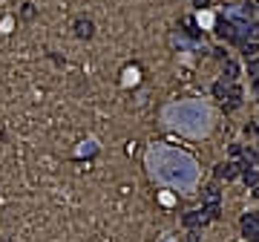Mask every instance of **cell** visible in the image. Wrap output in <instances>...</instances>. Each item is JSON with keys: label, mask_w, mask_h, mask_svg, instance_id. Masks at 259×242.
<instances>
[{"label": "cell", "mask_w": 259, "mask_h": 242, "mask_svg": "<svg viewBox=\"0 0 259 242\" xmlns=\"http://www.w3.org/2000/svg\"><path fill=\"white\" fill-rule=\"evenodd\" d=\"M254 12H259V3H254Z\"/></svg>", "instance_id": "15"}, {"label": "cell", "mask_w": 259, "mask_h": 242, "mask_svg": "<svg viewBox=\"0 0 259 242\" xmlns=\"http://www.w3.org/2000/svg\"><path fill=\"white\" fill-rule=\"evenodd\" d=\"M75 35H78V38H92V35H95V23L90 21V18H86V21L78 18V21H75Z\"/></svg>", "instance_id": "3"}, {"label": "cell", "mask_w": 259, "mask_h": 242, "mask_svg": "<svg viewBox=\"0 0 259 242\" xmlns=\"http://www.w3.org/2000/svg\"><path fill=\"white\" fill-rule=\"evenodd\" d=\"M24 18H26V21H32V18H35V9H32V3H24Z\"/></svg>", "instance_id": "13"}, {"label": "cell", "mask_w": 259, "mask_h": 242, "mask_svg": "<svg viewBox=\"0 0 259 242\" xmlns=\"http://www.w3.org/2000/svg\"><path fill=\"white\" fill-rule=\"evenodd\" d=\"M242 167H259V156H256V150H250V147H242Z\"/></svg>", "instance_id": "4"}, {"label": "cell", "mask_w": 259, "mask_h": 242, "mask_svg": "<svg viewBox=\"0 0 259 242\" xmlns=\"http://www.w3.org/2000/svg\"><path fill=\"white\" fill-rule=\"evenodd\" d=\"M184 225H188V228H199V225H204V222H202V213H199V210L184 213Z\"/></svg>", "instance_id": "9"}, {"label": "cell", "mask_w": 259, "mask_h": 242, "mask_svg": "<svg viewBox=\"0 0 259 242\" xmlns=\"http://www.w3.org/2000/svg\"><path fill=\"white\" fill-rule=\"evenodd\" d=\"M239 167H242V164H236V161H224V164H219V167H216V179L230 182V179H236V176H239Z\"/></svg>", "instance_id": "2"}, {"label": "cell", "mask_w": 259, "mask_h": 242, "mask_svg": "<svg viewBox=\"0 0 259 242\" xmlns=\"http://www.w3.org/2000/svg\"><path fill=\"white\" fill-rule=\"evenodd\" d=\"M199 213H202V222H204V225H208V222H213V219H219V202H213V205H204Z\"/></svg>", "instance_id": "5"}, {"label": "cell", "mask_w": 259, "mask_h": 242, "mask_svg": "<svg viewBox=\"0 0 259 242\" xmlns=\"http://www.w3.org/2000/svg\"><path fill=\"white\" fill-rule=\"evenodd\" d=\"M248 75H254V90L259 92V61H250V64H248Z\"/></svg>", "instance_id": "11"}, {"label": "cell", "mask_w": 259, "mask_h": 242, "mask_svg": "<svg viewBox=\"0 0 259 242\" xmlns=\"http://www.w3.org/2000/svg\"><path fill=\"white\" fill-rule=\"evenodd\" d=\"M224 72H228V75H224V81H228V84H230V81H236V75H239V69H236L234 61H224Z\"/></svg>", "instance_id": "12"}, {"label": "cell", "mask_w": 259, "mask_h": 242, "mask_svg": "<svg viewBox=\"0 0 259 242\" xmlns=\"http://www.w3.org/2000/svg\"><path fill=\"white\" fill-rule=\"evenodd\" d=\"M259 52V44L256 41H245V44H242V55L245 58H254Z\"/></svg>", "instance_id": "10"}, {"label": "cell", "mask_w": 259, "mask_h": 242, "mask_svg": "<svg viewBox=\"0 0 259 242\" xmlns=\"http://www.w3.org/2000/svg\"><path fill=\"white\" fill-rule=\"evenodd\" d=\"M242 179H245V184H250V187H256V184H259V170H256V167H245V173H242Z\"/></svg>", "instance_id": "8"}, {"label": "cell", "mask_w": 259, "mask_h": 242, "mask_svg": "<svg viewBox=\"0 0 259 242\" xmlns=\"http://www.w3.org/2000/svg\"><path fill=\"white\" fill-rule=\"evenodd\" d=\"M254 193H256V196H259V184H256V190H254Z\"/></svg>", "instance_id": "16"}, {"label": "cell", "mask_w": 259, "mask_h": 242, "mask_svg": "<svg viewBox=\"0 0 259 242\" xmlns=\"http://www.w3.org/2000/svg\"><path fill=\"white\" fill-rule=\"evenodd\" d=\"M193 242H196V239H193Z\"/></svg>", "instance_id": "17"}, {"label": "cell", "mask_w": 259, "mask_h": 242, "mask_svg": "<svg viewBox=\"0 0 259 242\" xmlns=\"http://www.w3.org/2000/svg\"><path fill=\"white\" fill-rule=\"evenodd\" d=\"M242 233H245L250 242H259V213L256 210H250L242 216Z\"/></svg>", "instance_id": "1"}, {"label": "cell", "mask_w": 259, "mask_h": 242, "mask_svg": "<svg viewBox=\"0 0 259 242\" xmlns=\"http://www.w3.org/2000/svg\"><path fill=\"white\" fill-rule=\"evenodd\" d=\"M193 6H199V9H208V6H210V0H193Z\"/></svg>", "instance_id": "14"}, {"label": "cell", "mask_w": 259, "mask_h": 242, "mask_svg": "<svg viewBox=\"0 0 259 242\" xmlns=\"http://www.w3.org/2000/svg\"><path fill=\"white\" fill-rule=\"evenodd\" d=\"M202 199H204L208 205H213V202H219V187H216V184H208V187L202 190Z\"/></svg>", "instance_id": "6"}, {"label": "cell", "mask_w": 259, "mask_h": 242, "mask_svg": "<svg viewBox=\"0 0 259 242\" xmlns=\"http://www.w3.org/2000/svg\"><path fill=\"white\" fill-rule=\"evenodd\" d=\"M184 35L188 38H193V41H202V32H199V26H196V21H184Z\"/></svg>", "instance_id": "7"}]
</instances>
